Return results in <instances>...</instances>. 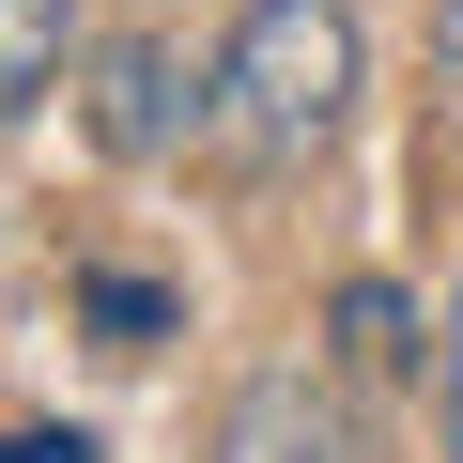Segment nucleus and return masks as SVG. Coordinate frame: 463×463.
I'll return each instance as SVG.
<instances>
[{"label":"nucleus","mask_w":463,"mask_h":463,"mask_svg":"<svg viewBox=\"0 0 463 463\" xmlns=\"http://www.w3.org/2000/svg\"><path fill=\"white\" fill-rule=\"evenodd\" d=\"M201 93H216L201 124L248 170H309L340 139V109H355V16H340V0H248Z\"/></svg>","instance_id":"obj_1"},{"label":"nucleus","mask_w":463,"mask_h":463,"mask_svg":"<svg viewBox=\"0 0 463 463\" xmlns=\"http://www.w3.org/2000/svg\"><path fill=\"white\" fill-rule=\"evenodd\" d=\"M232 463H355V432H340V402L309 371H263L232 402Z\"/></svg>","instance_id":"obj_2"},{"label":"nucleus","mask_w":463,"mask_h":463,"mask_svg":"<svg viewBox=\"0 0 463 463\" xmlns=\"http://www.w3.org/2000/svg\"><path fill=\"white\" fill-rule=\"evenodd\" d=\"M185 109H216V93H170V47H109V93H93V139L109 155H155Z\"/></svg>","instance_id":"obj_3"},{"label":"nucleus","mask_w":463,"mask_h":463,"mask_svg":"<svg viewBox=\"0 0 463 463\" xmlns=\"http://www.w3.org/2000/svg\"><path fill=\"white\" fill-rule=\"evenodd\" d=\"M62 47H78V0H0V124L62 78Z\"/></svg>","instance_id":"obj_4"},{"label":"nucleus","mask_w":463,"mask_h":463,"mask_svg":"<svg viewBox=\"0 0 463 463\" xmlns=\"http://www.w3.org/2000/svg\"><path fill=\"white\" fill-rule=\"evenodd\" d=\"M78 309H93V340H109V355H155V340H170V294H155V279H124V263H93V279H78Z\"/></svg>","instance_id":"obj_5"},{"label":"nucleus","mask_w":463,"mask_h":463,"mask_svg":"<svg viewBox=\"0 0 463 463\" xmlns=\"http://www.w3.org/2000/svg\"><path fill=\"white\" fill-rule=\"evenodd\" d=\"M340 340H355L371 371H402V355H417V309H402L386 279H355V294H340Z\"/></svg>","instance_id":"obj_6"},{"label":"nucleus","mask_w":463,"mask_h":463,"mask_svg":"<svg viewBox=\"0 0 463 463\" xmlns=\"http://www.w3.org/2000/svg\"><path fill=\"white\" fill-rule=\"evenodd\" d=\"M0 463H93V432H0Z\"/></svg>","instance_id":"obj_7"},{"label":"nucleus","mask_w":463,"mask_h":463,"mask_svg":"<svg viewBox=\"0 0 463 463\" xmlns=\"http://www.w3.org/2000/svg\"><path fill=\"white\" fill-rule=\"evenodd\" d=\"M432 78H448V124H463V0L432 16Z\"/></svg>","instance_id":"obj_8"},{"label":"nucleus","mask_w":463,"mask_h":463,"mask_svg":"<svg viewBox=\"0 0 463 463\" xmlns=\"http://www.w3.org/2000/svg\"><path fill=\"white\" fill-rule=\"evenodd\" d=\"M448 463H463V294H448Z\"/></svg>","instance_id":"obj_9"}]
</instances>
